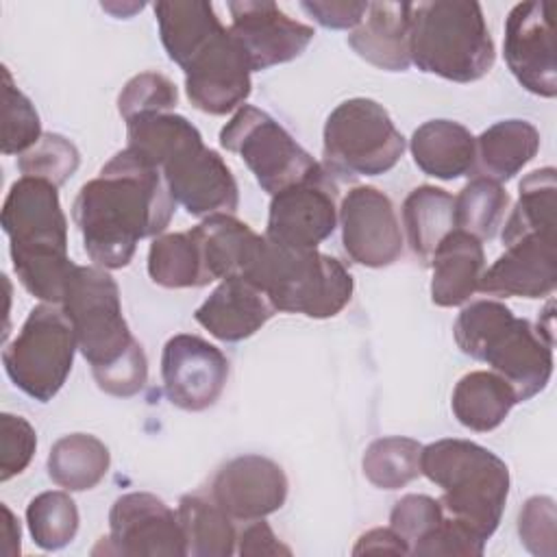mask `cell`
<instances>
[{"mask_svg":"<svg viewBox=\"0 0 557 557\" xmlns=\"http://www.w3.org/2000/svg\"><path fill=\"white\" fill-rule=\"evenodd\" d=\"M26 522L39 548L61 550L78 533V509L67 492L48 490L28 503Z\"/></svg>","mask_w":557,"mask_h":557,"instance_id":"36","label":"cell"},{"mask_svg":"<svg viewBox=\"0 0 557 557\" xmlns=\"http://www.w3.org/2000/svg\"><path fill=\"white\" fill-rule=\"evenodd\" d=\"M189 102L209 115H226L250 96V63L244 48L222 26L181 67Z\"/></svg>","mask_w":557,"mask_h":557,"instance_id":"12","label":"cell"},{"mask_svg":"<svg viewBox=\"0 0 557 557\" xmlns=\"http://www.w3.org/2000/svg\"><path fill=\"white\" fill-rule=\"evenodd\" d=\"M161 379L168 400L185 411H205L218 403L228 379V359L207 339L178 333L161 355Z\"/></svg>","mask_w":557,"mask_h":557,"instance_id":"16","label":"cell"},{"mask_svg":"<svg viewBox=\"0 0 557 557\" xmlns=\"http://www.w3.org/2000/svg\"><path fill=\"white\" fill-rule=\"evenodd\" d=\"M154 15L161 44L178 67L224 26L213 4L205 0H161L154 2Z\"/></svg>","mask_w":557,"mask_h":557,"instance_id":"27","label":"cell"},{"mask_svg":"<svg viewBox=\"0 0 557 557\" xmlns=\"http://www.w3.org/2000/svg\"><path fill=\"white\" fill-rule=\"evenodd\" d=\"M191 233L200 244L211 283L231 276L250 278L265 248V235L255 233L246 222L231 213L209 215L194 226Z\"/></svg>","mask_w":557,"mask_h":557,"instance_id":"22","label":"cell"},{"mask_svg":"<svg viewBox=\"0 0 557 557\" xmlns=\"http://www.w3.org/2000/svg\"><path fill=\"white\" fill-rule=\"evenodd\" d=\"M409 13L411 2H368L361 24L348 35V46L381 70L405 72L411 65Z\"/></svg>","mask_w":557,"mask_h":557,"instance_id":"23","label":"cell"},{"mask_svg":"<svg viewBox=\"0 0 557 557\" xmlns=\"http://www.w3.org/2000/svg\"><path fill=\"white\" fill-rule=\"evenodd\" d=\"M111 455L104 442L89 433L59 437L48 455V476L67 492L96 487L109 472Z\"/></svg>","mask_w":557,"mask_h":557,"instance_id":"30","label":"cell"},{"mask_svg":"<svg viewBox=\"0 0 557 557\" xmlns=\"http://www.w3.org/2000/svg\"><path fill=\"white\" fill-rule=\"evenodd\" d=\"M416 165L433 178L455 181L476 165V137L459 122L429 120L411 135Z\"/></svg>","mask_w":557,"mask_h":557,"instance_id":"25","label":"cell"},{"mask_svg":"<svg viewBox=\"0 0 557 557\" xmlns=\"http://www.w3.org/2000/svg\"><path fill=\"white\" fill-rule=\"evenodd\" d=\"M220 146L239 154L270 196L324 172L272 115L250 104H242L222 126Z\"/></svg>","mask_w":557,"mask_h":557,"instance_id":"10","label":"cell"},{"mask_svg":"<svg viewBox=\"0 0 557 557\" xmlns=\"http://www.w3.org/2000/svg\"><path fill=\"white\" fill-rule=\"evenodd\" d=\"M553 2H520L505 20L503 52L516 81L542 98L557 96V52Z\"/></svg>","mask_w":557,"mask_h":557,"instance_id":"14","label":"cell"},{"mask_svg":"<svg viewBox=\"0 0 557 557\" xmlns=\"http://www.w3.org/2000/svg\"><path fill=\"white\" fill-rule=\"evenodd\" d=\"M379 553L411 555L407 542L392 527H376L366 531L352 548V555H379Z\"/></svg>","mask_w":557,"mask_h":557,"instance_id":"46","label":"cell"},{"mask_svg":"<svg viewBox=\"0 0 557 557\" xmlns=\"http://www.w3.org/2000/svg\"><path fill=\"white\" fill-rule=\"evenodd\" d=\"M2 513H4V522H2L0 550L4 557H15L20 553V524L7 505H2Z\"/></svg>","mask_w":557,"mask_h":557,"instance_id":"47","label":"cell"},{"mask_svg":"<svg viewBox=\"0 0 557 557\" xmlns=\"http://www.w3.org/2000/svg\"><path fill=\"white\" fill-rule=\"evenodd\" d=\"M420 453L422 444L411 437H379L374 440L361 459L366 479L381 490H400L420 472Z\"/></svg>","mask_w":557,"mask_h":557,"instance_id":"34","label":"cell"},{"mask_svg":"<svg viewBox=\"0 0 557 557\" xmlns=\"http://www.w3.org/2000/svg\"><path fill=\"white\" fill-rule=\"evenodd\" d=\"M403 226L411 252L429 263L440 242L455 226V198L435 185L416 187L403 202Z\"/></svg>","mask_w":557,"mask_h":557,"instance_id":"29","label":"cell"},{"mask_svg":"<svg viewBox=\"0 0 557 557\" xmlns=\"http://www.w3.org/2000/svg\"><path fill=\"white\" fill-rule=\"evenodd\" d=\"M557 228V172L542 168L529 172L520 181V196L511 209L505 226L503 242L524 233H555Z\"/></svg>","mask_w":557,"mask_h":557,"instance_id":"33","label":"cell"},{"mask_svg":"<svg viewBox=\"0 0 557 557\" xmlns=\"http://www.w3.org/2000/svg\"><path fill=\"white\" fill-rule=\"evenodd\" d=\"M57 189L44 178L22 176L11 185L0 218L20 283L52 305L63 302L76 268L67 257V220Z\"/></svg>","mask_w":557,"mask_h":557,"instance_id":"3","label":"cell"},{"mask_svg":"<svg viewBox=\"0 0 557 557\" xmlns=\"http://www.w3.org/2000/svg\"><path fill=\"white\" fill-rule=\"evenodd\" d=\"M174 205L161 170L124 148L81 187L72 218L87 257L104 270H120L133 261L139 239L165 233Z\"/></svg>","mask_w":557,"mask_h":557,"instance_id":"1","label":"cell"},{"mask_svg":"<svg viewBox=\"0 0 557 557\" xmlns=\"http://www.w3.org/2000/svg\"><path fill=\"white\" fill-rule=\"evenodd\" d=\"M2 152L24 154L41 139V122L33 102L15 87L11 72L2 67Z\"/></svg>","mask_w":557,"mask_h":557,"instance_id":"37","label":"cell"},{"mask_svg":"<svg viewBox=\"0 0 557 557\" xmlns=\"http://www.w3.org/2000/svg\"><path fill=\"white\" fill-rule=\"evenodd\" d=\"M322 148L329 168L342 176H379L405 152V137L372 98L339 102L326 117Z\"/></svg>","mask_w":557,"mask_h":557,"instance_id":"9","label":"cell"},{"mask_svg":"<svg viewBox=\"0 0 557 557\" xmlns=\"http://www.w3.org/2000/svg\"><path fill=\"white\" fill-rule=\"evenodd\" d=\"M557 513L550 496H531L518 516V533L524 548L537 557H555Z\"/></svg>","mask_w":557,"mask_h":557,"instance_id":"41","label":"cell"},{"mask_svg":"<svg viewBox=\"0 0 557 557\" xmlns=\"http://www.w3.org/2000/svg\"><path fill=\"white\" fill-rule=\"evenodd\" d=\"M237 553L246 555V557H259V555H292V548L285 546L274 531L270 529L268 522H263V518L252 520V524H248L242 535L237 537Z\"/></svg>","mask_w":557,"mask_h":557,"instance_id":"45","label":"cell"},{"mask_svg":"<svg viewBox=\"0 0 557 557\" xmlns=\"http://www.w3.org/2000/svg\"><path fill=\"white\" fill-rule=\"evenodd\" d=\"M104 540L107 546L98 544L94 555L102 550L126 557L187 555L178 511L148 492H128L113 503L109 511V535Z\"/></svg>","mask_w":557,"mask_h":557,"instance_id":"13","label":"cell"},{"mask_svg":"<svg viewBox=\"0 0 557 557\" xmlns=\"http://www.w3.org/2000/svg\"><path fill=\"white\" fill-rule=\"evenodd\" d=\"M503 244L505 252L483 270L479 289L498 298L550 296L557 285L555 233H524Z\"/></svg>","mask_w":557,"mask_h":557,"instance_id":"19","label":"cell"},{"mask_svg":"<svg viewBox=\"0 0 557 557\" xmlns=\"http://www.w3.org/2000/svg\"><path fill=\"white\" fill-rule=\"evenodd\" d=\"M485 550V540H481L474 531H470L459 520L444 516L440 527L424 537L411 555H463L479 557Z\"/></svg>","mask_w":557,"mask_h":557,"instance_id":"43","label":"cell"},{"mask_svg":"<svg viewBox=\"0 0 557 557\" xmlns=\"http://www.w3.org/2000/svg\"><path fill=\"white\" fill-rule=\"evenodd\" d=\"M300 7L326 28H357L368 2H300Z\"/></svg>","mask_w":557,"mask_h":557,"instance_id":"44","label":"cell"},{"mask_svg":"<svg viewBox=\"0 0 557 557\" xmlns=\"http://www.w3.org/2000/svg\"><path fill=\"white\" fill-rule=\"evenodd\" d=\"M78 163L81 154L76 146L59 133H44L41 139L17 159V168L24 176L44 178L57 187L78 170Z\"/></svg>","mask_w":557,"mask_h":557,"instance_id":"38","label":"cell"},{"mask_svg":"<svg viewBox=\"0 0 557 557\" xmlns=\"http://www.w3.org/2000/svg\"><path fill=\"white\" fill-rule=\"evenodd\" d=\"M463 355L492 366L516 392L518 403L540 394L553 374L550 329L533 326L498 300H476L461 309L453 329Z\"/></svg>","mask_w":557,"mask_h":557,"instance_id":"4","label":"cell"},{"mask_svg":"<svg viewBox=\"0 0 557 557\" xmlns=\"http://www.w3.org/2000/svg\"><path fill=\"white\" fill-rule=\"evenodd\" d=\"M429 265L433 268V305L459 307L479 289V281L485 270L483 244L474 235L453 228L435 248Z\"/></svg>","mask_w":557,"mask_h":557,"instance_id":"24","label":"cell"},{"mask_svg":"<svg viewBox=\"0 0 557 557\" xmlns=\"http://www.w3.org/2000/svg\"><path fill=\"white\" fill-rule=\"evenodd\" d=\"M178 102L176 85L159 72H141L133 76L117 96V111L126 120L172 111Z\"/></svg>","mask_w":557,"mask_h":557,"instance_id":"39","label":"cell"},{"mask_svg":"<svg viewBox=\"0 0 557 557\" xmlns=\"http://www.w3.org/2000/svg\"><path fill=\"white\" fill-rule=\"evenodd\" d=\"M509 194L500 183L476 176L455 198V226L476 239H492L505 220Z\"/></svg>","mask_w":557,"mask_h":557,"instance_id":"35","label":"cell"},{"mask_svg":"<svg viewBox=\"0 0 557 557\" xmlns=\"http://www.w3.org/2000/svg\"><path fill=\"white\" fill-rule=\"evenodd\" d=\"M76 335L63 307L41 302L26 315L20 333L7 344L2 363L17 389L48 403L70 376Z\"/></svg>","mask_w":557,"mask_h":557,"instance_id":"8","label":"cell"},{"mask_svg":"<svg viewBox=\"0 0 557 557\" xmlns=\"http://www.w3.org/2000/svg\"><path fill=\"white\" fill-rule=\"evenodd\" d=\"M287 476L263 455H242L226 461L211 481V498L235 520H259L285 505Z\"/></svg>","mask_w":557,"mask_h":557,"instance_id":"20","label":"cell"},{"mask_svg":"<svg viewBox=\"0 0 557 557\" xmlns=\"http://www.w3.org/2000/svg\"><path fill=\"white\" fill-rule=\"evenodd\" d=\"M276 313L268 294L248 278L231 276L196 309V322L215 339L242 342L255 335Z\"/></svg>","mask_w":557,"mask_h":557,"instance_id":"21","label":"cell"},{"mask_svg":"<svg viewBox=\"0 0 557 557\" xmlns=\"http://www.w3.org/2000/svg\"><path fill=\"white\" fill-rule=\"evenodd\" d=\"M176 511L185 533L187 555L228 557L237 550V533L231 516L213 498L187 494L178 500Z\"/></svg>","mask_w":557,"mask_h":557,"instance_id":"31","label":"cell"},{"mask_svg":"<svg viewBox=\"0 0 557 557\" xmlns=\"http://www.w3.org/2000/svg\"><path fill=\"white\" fill-rule=\"evenodd\" d=\"M346 255L366 268H387L403 255V233L392 200L370 185L352 187L339 205Z\"/></svg>","mask_w":557,"mask_h":557,"instance_id":"17","label":"cell"},{"mask_svg":"<svg viewBox=\"0 0 557 557\" xmlns=\"http://www.w3.org/2000/svg\"><path fill=\"white\" fill-rule=\"evenodd\" d=\"M409 15V57L418 70L453 83H472L494 67L496 50L479 2H411Z\"/></svg>","mask_w":557,"mask_h":557,"instance_id":"6","label":"cell"},{"mask_svg":"<svg viewBox=\"0 0 557 557\" xmlns=\"http://www.w3.org/2000/svg\"><path fill=\"white\" fill-rule=\"evenodd\" d=\"M272 300L276 311L324 320L337 315L352 298V276L331 255L276 246L265 239L250 278Z\"/></svg>","mask_w":557,"mask_h":557,"instance_id":"7","label":"cell"},{"mask_svg":"<svg viewBox=\"0 0 557 557\" xmlns=\"http://www.w3.org/2000/svg\"><path fill=\"white\" fill-rule=\"evenodd\" d=\"M337 220V189L322 172L272 196L265 239L285 248L313 250L333 235Z\"/></svg>","mask_w":557,"mask_h":557,"instance_id":"15","label":"cell"},{"mask_svg":"<svg viewBox=\"0 0 557 557\" xmlns=\"http://www.w3.org/2000/svg\"><path fill=\"white\" fill-rule=\"evenodd\" d=\"M226 7L231 33L244 48L252 72L300 57L315 35L313 26L289 17L270 0H239Z\"/></svg>","mask_w":557,"mask_h":557,"instance_id":"18","label":"cell"},{"mask_svg":"<svg viewBox=\"0 0 557 557\" xmlns=\"http://www.w3.org/2000/svg\"><path fill=\"white\" fill-rule=\"evenodd\" d=\"M148 274L168 289L205 287L211 283L198 239L191 231L161 233L148 248Z\"/></svg>","mask_w":557,"mask_h":557,"instance_id":"32","label":"cell"},{"mask_svg":"<svg viewBox=\"0 0 557 557\" xmlns=\"http://www.w3.org/2000/svg\"><path fill=\"white\" fill-rule=\"evenodd\" d=\"M168 189L189 215L209 218L235 213L239 205L237 181L226 161L205 146L200 131L194 126L159 161Z\"/></svg>","mask_w":557,"mask_h":557,"instance_id":"11","label":"cell"},{"mask_svg":"<svg viewBox=\"0 0 557 557\" xmlns=\"http://www.w3.org/2000/svg\"><path fill=\"white\" fill-rule=\"evenodd\" d=\"M444 516L446 513L440 500L426 494H407L394 505L389 513V527L407 542L411 553L424 537H429L440 527Z\"/></svg>","mask_w":557,"mask_h":557,"instance_id":"40","label":"cell"},{"mask_svg":"<svg viewBox=\"0 0 557 557\" xmlns=\"http://www.w3.org/2000/svg\"><path fill=\"white\" fill-rule=\"evenodd\" d=\"M516 403V392L503 376L487 370H474L457 381L450 409L461 426L487 433L505 422Z\"/></svg>","mask_w":557,"mask_h":557,"instance_id":"26","label":"cell"},{"mask_svg":"<svg viewBox=\"0 0 557 557\" xmlns=\"http://www.w3.org/2000/svg\"><path fill=\"white\" fill-rule=\"evenodd\" d=\"M420 472L442 487V509L481 540L498 529L509 496V468L485 446L446 437L422 446Z\"/></svg>","mask_w":557,"mask_h":557,"instance_id":"5","label":"cell"},{"mask_svg":"<svg viewBox=\"0 0 557 557\" xmlns=\"http://www.w3.org/2000/svg\"><path fill=\"white\" fill-rule=\"evenodd\" d=\"M540 150V131L527 120H500L476 137L481 172L505 183L513 178Z\"/></svg>","mask_w":557,"mask_h":557,"instance_id":"28","label":"cell"},{"mask_svg":"<svg viewBox=\"0 0 557 557\" xmlns=\"http://www.w3.org/2000/svg\"><path fill=\"white\" fill-rule=\"evenodd\" d=\"M61 307L98 387L120 398L139 394L148 381V359L122 315L115 278L100 265H76Z\"/></svg>","mask_w":557,"mask_h":557,"instance_id":"2","label":"cell"},{"mask_svg":"<svg viewBox=\"0 0 557 557\" xmlns=\"http://www.w3.org/2000/svg\"><path fill=\"white\" fill-rule=\"evenodd\" d=\"M37 448V433L33 424L13 413L0 416V481L26 470Z\"/></svg>","mask_w":557,"mask_h":557,"instance_id":"42","label":"cell"}]
</instances>
